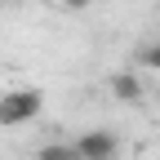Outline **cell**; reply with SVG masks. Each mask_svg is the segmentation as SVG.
I'll return each instance as SVG.
<instances>
[{"mask_svg":"<svg viewBox=\"0 0 160 160\" xmlns=\"http://www.w3.org/2000/svg\"><path fill=\"white\" fill-rule=\"evenodd\" d=\"M40 111H45V93L31 89V85H18V89H5V93H0V125H5V129L31 125Z\"/></svg>","mask_w":160,"mask_h":160,"instance_id":"cell-1","label":"cell"},{"mask_svg":"<svg viewBox=\"0 0 160 160\" xmlns=\"http://www.w3.org/2000/svg\"><path fill=\"white\" fill-rule=\"evenodd\" d=\"M71 147H76V160H116L120 138L111 129H89V133H80Z\"/></svg>","mask_w":160,"mask_h":160,"instance_id":"cell-2","label":"cell"},{"mask_svg":"<svg viewBox=\"0 0 160 160\" xmlns=\"http://www.w3.org/2000/svg\"><path fill=\"white\" fill-rule=\"evenodd\" d=\"M111 98H116V102H138V98H142V76H138V71L111 76Z\"/></svg>","mask_w":160,"mask_h":160,"instance_id":"cell-3","label":"cell"},{"mask_svg":"<svg viewBox=\"0 0 160 160\" xmlns=\"http://www.w3.org/2000/svg\"><path fill=\"white\" fill-rule=\"evenodd\" d=\"M36 160H76V147L71 142H49V147H40Z\"/></svg>","mask_w":160,"mask_h":160,"instance_id":"cell-4","label":"cell"},{"mask_svg":"<svg viewBox=\"0 0 160 160\" xmlns=\"http://www.w3.org/2000/svg\"><path fill=\"white\" fill-rule=\"evenodd\" d=\"M138 67L142 71H160V40H151V45L138 49Z\"/></svg>","mask_w":160,"mask_h":160,"instance_id":"cell-5","label":"cell"},{"mask_svg":"<svg viewBox=\"0 0 160 160\" xmlns=\"http://www.w3.org/2000/svg\"><path fill=\"white\" fill-rule=\"evenodd\" d=\"M62 5H67V9H89L93 0H62Z\"/></svg>","mask_w":160,"mask_h":160,"instance_id":"cell-6","label":"cell"},{"mask_svg":"<svg viewBox=\"0 0 160 160\" xmlns=\"http://www.w3.org/2000/svg\"><path fill=\"white\" fill-rule=\"evenodd\" d=\"M0 9H5V0H0Z\"/></svg>","mask_w":160,"mask_h":160,"instance_id":"cell-7","label":"cell"}]
</instances>
